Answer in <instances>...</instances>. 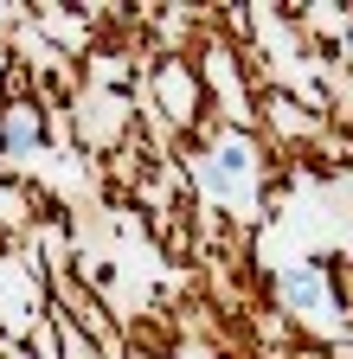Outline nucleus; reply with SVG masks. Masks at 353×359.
I'll return each mask as SVG.
<instances>
[{
  "label": "nucleus",
  "mask_w": 353,
  "mask_h": 359,
  "mask_svg": "<svg viewBox=\"0 0 353 359\" xmlns=\"http://www.w3.org/2000/svg\"><path fill=\"white\" fill-rule=\"evenodd\" d=\"M244 180H251V148H244V142L218 148V154L206 161V187H212V193H232V187H244Z\"/></svg>",
  "instance_id": "f257e3e1"
},
{
  "label": "nucleus",
  "mask_w": 353,
  "mask_h": 359,
  "mask_svg": "<svg viewBox=\"0 0 353 359\" xmlns=\"http://www.w3.org/2000/svg\"><path fill=\"white\" fill-rule=\"evenodd\" d=\"M283 295L308 314V321H321L328 314V295H321V276H308V269H295V276H283Z\"/></svg>",
  "instance_id": "f03ea898"
},
{
  "label": "nucleus",
  "mask_w": 353,
  "mask_h": 359,
  "mask_svg": "<svg viewBox=\"0 0 353 359\" xmlns=\"http://www.w3.org/2000/svg\"><path fill=\"white\" fill-rule=\"evenodd\" d=\"M7 142H13V148L32 142V116H13V122H7Z\"/></svg>",
  "instance_id": "7ed1b4c3"
}]
</instances>
